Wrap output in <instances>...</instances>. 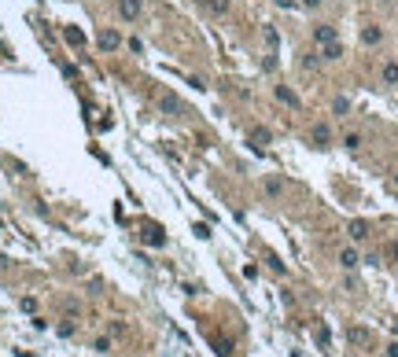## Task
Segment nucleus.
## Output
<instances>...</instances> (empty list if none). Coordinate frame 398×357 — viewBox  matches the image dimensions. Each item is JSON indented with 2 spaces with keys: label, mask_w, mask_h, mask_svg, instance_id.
Returning a JSON list of instances; mask_svg holds the SVG:
<instances>
[{
  "label": "nucleus",
  "mask_w": 398,
  "mask_h": 357,
  "mask_svg": "<svg viewBox=\"0 0 398 357\" xmlns=\"http://www.w3.org/2000/svg\"><path fill=\"white\" fill-rule=\"evenodd\" d=\"M214 346H217V357H229V350H232V346H229V343H221V339H217Z\"/></svg>",
  "instance_id": "nucleus-18"
},
{
  "label": "nucleus",
  "mask_w": 398,
  "mask_h": 357,
  "mask_svg": "<svg viewBox=\"0 0 398 357\" xmlns=\"http://www.w3.org/2000/svg\"><path fill=\"white\" fill-rule=\"evenodd\" d=\"M299 0H277V7H295Z\"/></svg>",
  "instance_id": "nucleus-20"
},
{
  "label": "nucleus",
  "mask_w": 398,
  "mask_h": 357,
  "mask_svg": "<svg viewBox=\"0 0 398 357\" xmlns=\"http://www.w3.org/2000/svg\"><path fill=\"white\" fill-rule=\"evenodd\" d=\"M314 41L321 44V48L332 44V41H336V26H317V30H314Z\"/></svg>",
  "instance_id": "nucleus-2"
},
{
  "label": "nucleus",
  "mask_w": 398,
  "mask_h": 357,
  "mask_svg": "<svg viewBox=\"0 0 398 357\" xmlns=\"http://www.w3.org/2000/svg\"><path fill=\"white\" fill-rule=\"evenodd\" d=\"M347 111H350V103H347L343 96H339V100H336V115H347Z\"/></svg>",
  "instance_id": "nucleus-19"
},
{
  "label": "nucleus",
  "mask_w": 398,
  "mask_h": 357,
  "mask_svg": "<svg viewBox=\"0 0 398 357\" xmlns=\"http://www.w3.org/2000/svg\"><path fill=\"white\" fill-rule=\"evenodd\" d=\"M347 339H350V343H358V346H365V343H369V332H365V328H350Z\"/></svg>",
  "instance_id": "nucleus-7"
},
{
  "label": "nucleus",
  "mask_w": 398,
  "mask_h": 357,
  "mask_svg": "<svg viewBox=\"0 0 398 357\" xmlns=\"http://www.w3.org/2000/svg\"><path fill=\"white\" fill-rule=\"evenodd\" d=\"M100 44H103L107 52H111V48H118V33H115V30H103V33H100Z\"/></svg>",
  "instance_id": "nucleus-5"
},
{
  "label": "nucleus",
  "mask_w": 398,
  "mask_h": 357,
  "mask_svg": "<svg viewBox=\"0 0 398 357\" xmlns=\"http://www.w3.org/2000/svg\"><path fill=\"white\" fill-rule=\"evenodd\" d=\"M339 265H343V269H358V250L343 247V250H339Z\"/></svg>",
  "instance_id": "nucleus-3"
},
{
  "label": "nucleus",
  "mask_w": 398,
  "mask_h": 357,
  "mask_svg": "<svg viewBox=\"0 0 398 357\" xmlns=\"http://www.w3.org/2000/svg\"><path fill=\"white\" fill-rule=\"evenodd\" d=\"M384 81L387 85H398V63H387L384 67Z\"/></svg>",
  "instance_id": "nucleus-9"
},
{
  "label": "nucleus",
  "mask_w": 398,
  "mask_h": 357,
  "mask_svg": "<svg viewBox=\"0 0 398 357\" xmlns=\"http://www.w3.org/2000/svg\"><path fill=\"white\" fill-rule=\"evenodd\" d=\"M251 144H254V147L269 144V133H265V129H254V133H251Z\"/></svg>",
  "instance_id": "nucleus-13"
},
{
  "label": "nucleus",
  "mask_w": 398,
  "mask_h": 357,
  "mask_svg": "<svg viewBox=\"0 0 398 357\" xmlns=\"http://www.w3.org/2000/svg\"><path fill=\"white\" fill-rule=\"evenodd\" d=\"M206 4V11H214V15H225L229 11V0H203Z\"/></svg>",
  "instance_id": "nucleus-8"
},
{
  "label": "nucleus",
  "mask_w": 398,
  "mask_h": 357,
  "mask_svg": "<svg viewBox=\"0 0 398 357\" xmlns=\"http://www.w3.org/2000/svg\"><path fill=\"white\" fill-rule=\"evenodd\" d=\"M328 125H314V144H328Z\"/></svg>",
  "instance_id": "nucleus-12"
},
{
  "label": "nucleus",
  "mask_w": 398,
  "mask_h": 357,
  "mask_svg": "<svg viewBox=\"0 0 398 357\" xmlns=\"http://www.w3.org/2000/svg\"><path fill=\"white\" fill-rule=\"evenodd\" d=\"M63 37H66V44H74V48H78V44H85V37L74 30V26H66V33H63Z\"/></svg>",
  "instance_id": "nucleus-10"
},
{
  "label": "nucleus",
  "mask_w": 398,
  "mask_h": 357,
  "mask_svg": "<svg viewBox=\"0 0 398 357\" xmlns=\"http://www.w3.org/2000/svg\"><path fill=\"white\" fill-rule=\"evenodd\" d=\"M118 15L129 18V22H133V18H140V0H118Z\"/></svg>",
  "instance_id": "nucleus-1"
},
{
  "label": "nucleus",
  "mask_w": 398,
  "mask_h": 357,
  "mask_svg": "<svg viewBox=\"0 0 398 357\" xmlns=\"http://www.w3.org/2000/svg\"><path fill=\"white\" fill-rule=\"evenodd\" d=\"M347 232H350L354 239H365V236H369V225H365V221H350V229H347Z\"/></svg>",
  "instance_id": "nucleus-6"
},
{
  "label": "nucleus",
  "mask_w": 398,
  "mask_h": 357,
  "mask_svg": "<svg viewBox=\"0 0 398 357\" xmlns=\"http://www.w3.org/2000/svg\"><path fill=\"white\" fill-rule=\"evenodd\" d=\"M277 100H280V103H288V107H299V96H295L291 89H284V85H277Z\"/></svg>",
  "instance_id": "nucleus-4"
},
{
  "label": "nucleus",
  "mask_w": 398,
  "mask_h": 357,
  "mask_svg": "<svg viewBox=\"0 0 398 357\" xmlns=\"http://www.w3.org/2000/svg\"><path fill=\"white\" fill-rule=\"evenodd\" d=\"M265 192H269V195H280V192H284V181H277V177H269V181H265Z\"/></svg>",
  "instance_id": "nucleus-14"
},
{
  "label": "nucleus",
  "mask_w": 398,
  "mask_h": 357,
  "mask_svg": "<svg viewBox=\"0 0 398 357\" xmlns=\"http://www.w3.org/2000/svg\"><path fill=\"white\" fill-rule=\"evenodd\" d=\"M339 55H343V44H339V41L325 44V59H339Z\"/></svg>",
  "instance_id": "nucleus-11"
},
{
  "label": "nucleus",
  "mask_w": 398,
  "mask_h": 357,
  "mask_svg": "<svg viewBox=\"0 0 398 357\" xmlns=\"http://www.w3.org/2000/svg\"><path fill=\"white\" fill-rule=\"evenodd\" d=\"M144 239H148V243H151V247H163V243H166V239H163V236H159V232H148V236H144Z\"/></svg>",
  "instance_id": "nucleus-16"
},
{
  "label": "nucleus",
  "mask_w": 398,
  "mask_h": 357,
  "mask_svg": "<svg viewBox=\"0 0 398 357\" xmlns=\"http://www.w3.org/2000/svg\"><path fill=\"white\" fill-rule=\"evenodd\" d=\"M362 37H365V44H376V41H380V30H376V26H369Z\"/></svg>",
  "instance_id": "nucleus-15"
},
{
  "label": "nucleus",
  "mask_w": 398,
  "mask_h": 357,
  "mask_svg": "<svg viewBox=\"0 0 398 357\" xmlns=\"http://www.w3.org/2000/svg\"><path fill=\"white\" fill-rule=\"evenodd\" d=\"M384 254L391 258V261H398V243H387V247H384Z\"/></svg>",
  "instance_id": "nucleus-17"
},
{
  "label": "nucleus",
  "mask_w": 398,
  "mask_h": 357,
  "mask_svg": "<svg viewBox=\"0 0 398 357\" xmlns=\"http://www.w3.org/2000/svg\"><path fill=\"white\" fill-rule=\"evenodd\" d=\"M387 354H391V357H398V343H391V346H387Z\"/></svg>",
  "instance_id": "nucleus-21"
},
{
  "label": "nucleus",
  "mask_w": 398,
  "mask_h": 357,
  "mask_svg": "<svg viewBox=\"0 0 398 357\" xmlns=\"http://www.w3.org/2000/svg\"><path fill=\"white\" fill-rule=\"evenodd\" d=\"M302 4H306V7H321V0H302Z\"/></svg>",
  "instance_id": "nucleus-22"
}]
</instances>
